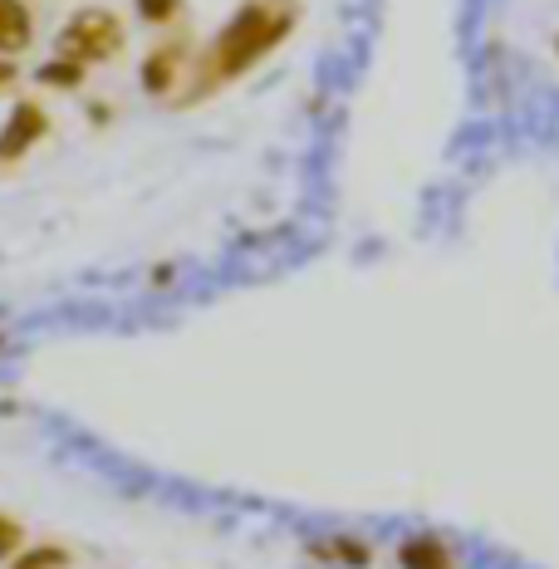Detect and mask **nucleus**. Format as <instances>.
I'll use <instances>...</instances> for the list:
<instances>
[{"mask_svg": "<svg viewBox=\"0 0 559 569\" xmlns=\"http://www.w3.org/2000/svg\"><path fill=\"white\" fill-rule=\"evenodd\" d=\"M290 26H295V16L285 6L246 0V6L221 26V34H217V44L207 50V59H197L192 64L197 84L187 93H177V103H192L197 93H217L221 84H236L241 74H251V69L276 50V44H285Z\"/></svg>", "mask_w": 559, "mask_h": 569, "instance_id": "obj_1", "label": "nucleus"}, {"mask_svg": "<svg viewBox=\"0 0 559 569\" xmlns=\"http://www.w3.org/2000/svg\"><path fill=\"white\" fill-rule=\"evenodd\" d=\"M123 44H128V30H123V20H118L109 6L74 10V16L64 20V30H59V54L84 59L89 69L118 59V54H123Z\"/></svg>", "mask_w": 559, "mask_h": 569, "instance_id": "obj_2", "label": "nucleus"}, {"mask_svg": "<svg viewBox=\"0 0 559 569\" xmlns=\"http://www.w3.org/2000/svg\"><path fill=\"white\" fill-rule=\"evenodd\" d=\"M44 138H50V109L34 99H20L16 109L6 113V123H0V168L26 162Z\"/></svg>", "mask_w": 559, "mask_h": 569, "instance_id": "obj_3", "label": "nucleus"}, {"mask_svg": "<svg viewBox=\"0 0 559 569\" xmlns=\"http://www.w3.org/2000/svg\"><path fill=\"white\" fill-rule=\"evenodd\" d=\"M187 74H192V64H187V40L177 34V40H162L148 50V59H142V69H138V84L148 99H177Z\"/></svg>", "mask_w": 559, "mask_h": 569, "instance_id": "obj_4", "label": "nucleus"}, {"mask_svg": "<svg viewBox=\"0 0 559 569\" xmlns=\"http://www.w3.org/2000/svg\"><path fill=\"white\" fill-rule=\"evenodd\" d=\"M34 44V10L26 0H0V54H26Z\"/></svg>", "mask_w": 559, "mask_h": 569, "instance_id": "obj_5", "label": "nucleus"}, {"mask_svg": "<svg viewBox=\"0 0 559 569\" xmlns=\"http://www.w3.org/2000/svg\"><path fill=\"white\" fill-rule=\"evenodd\" d=\"M398 569H457L447 540L437 536H408L398 545Z\"/></svg>", "mask_w": 559, "mask_h": 569, "instance_id": "obj_6", "label": "nucleus"}, {"mask_svg": "<svg viewBox=\"0 0 559 569\" xmlns=\"http://www.w3.org/2000/svg\"><path fill=\"white\" fill-rule=\"evenodd\" d=\"M84 79H89V64H84V59H69V54H54L44 69H34V84L59 89V93L84 89Z\"/></svg>", "mask_w": 559, "mask_h": 569, "instance_id": "obj_7", "label": "nucleus"}, {"mask_svg": "<svg viewBox=\"0 0 559 569\" xmlns=\"http://www.w3.org/2000/svg\"><path fill=\"white\" fill-rule=\"evenodd\" d=\"M6 569H74V550H69V545H59V540H44V545L30 540Z\"/></svg>", "mask_w": 559, "mask_h": 569, "instance_id": "obj_8", "label": "nucleus"}, {"mask_svg": "<svg viewBox=\"0 0 559 569\" xmlns=\"http://www.w3.org/2000/svg\"><path fill=\"white\" fill-rule=\"evenodd\" d=\"M133 10H138L142 26H152V30H172L177 20H182L187 0H133Z\"/></svg>", "mask_w": 559, "mask_h": 569, "instance_id": "obj_9", "label": "nucleus"}, {"mask_svg": "<svg viewBox=\"0 0 559 569\" xmlns=\"http://www.w3.org/2000/svg\"><path fill=\"white\" fill-rule=\"evenodd\" d=\"M315 555H325V560H339V565H349V569H368V560H373V550H368L363 540H353V536H335L325 550L315 545Z\"/></svg>", "mask_w": 559, "mask_h": 569, "instance_id": "obj_10", "label": "nucleus"}, {"mask_svg": "<svg viewBox=\"0 0 559 569\" xmlns=\"http://www.w3.org/2000/svg\"><path fill=\"white\" fill-rule=\"evenodd\" d=\"M26 545H30L26 526H20L16 516H6V511H0V565H10L20 550H26Z\"/></svg>", "mask_w": 559, "mask_h": 569, "instance_id": "obj_11", "label": "nucleus"}, {"mask_svg": "<svg viewBox=\"0 0 559 569\" xmlns=\"http://www.w3.org/2000/svg\"><path fill=\"white\" fill-rule=\"evenodd\" d=\"M16 79H20V64H16L10 54H0V93L16 89Z\"/></svg>", "mask_w": 559, "mask_h": 569, "instance_id": "obj_12", "label": "nucleus"}]
</instances>
